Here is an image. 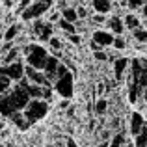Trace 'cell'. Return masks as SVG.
<instances>
[{
	"label": "cell",
	"instance_id": "33",
	"mask_svg": "<svg viewBox=\"0 0 147 147\" xmlns=\"http://www.w3.org/2000/svg\"><path fill=\"white\" fill-rule=\"evenodd\" d=\"M13 47H15L13 43H4V47H2V54H4V56H6V54L9 52V50L13 49Z\"/></svg>",
	"mask_w": 147,
	"mask_h": 147
},
{
	"label": "cell",
	"instance_id": "41",
	"mask_svg": "<svg viewBox=\"0 0 147 147\" xmlns=\"http://www.w3.org/2000/svg\"><path fill=\"white\" fill-rule=\"evenodd\" d=\"M0 129H4V121H2V119H0Z\"/></svg>",
	"mask_w": 147,
	"mask_h": 147
},
{
	"label": "cell",
	"instance_id": "16",
	"mask_svg": "<svg viewBox=\"0 0 147 147\" xmlns=\"http://www.w3.org/2000/svg\"><path fill=\"white\" fill-rule=\"evenodd\" d=\"M9 119L13 121V125H17L21 130H26L30 127V123H28V119L24 117V114L22 112H15L13 115H9Z\"/></svg>",
	"mask_w": 147,
	"mask_h": 147
},
{
	"label": "cell",
	"instance_id": "26",
	"mask_svg": "<svg viewBox=\"0 0 147 147\" xmlns=\"http://www.w3.org/2000/svg\"><path fill=\"white\" fill-rule=\"evenodd\" d=\"M106 110H108V100L106 99H99L97 102H95V112H97L99 115H102V114H106Z\"/></svg>",
	"mask_w": 147,
	"mask_h": 147
},
{
	"label": "cell",
	"instance_id": "3",
	"mask_svg": "<svg viewBox=\"0 0 147 147\" xmlns=\"http://www.w3.org/2000/svg\"><path fill=\"white\" fill-rule=\"evenodd\" d=\"M52 4H54V0H34V2L21 13L22 21L30 22V21H37V19H41L50 7H52Z\"/></svg>",
	"mask_w": 147,
	"mask_h": 147
},
{
	"label": "cell",
	"instance_id": "25",
	"mask_svg": "<svg viewBox=\"0 0 147 147\" xmlns=\"http://www.w3.org/2000/svg\"><path fill=\"white\" fill-rule=\"evenodd\" d=\"M147 4V0H127V7L130 11H136V9H142Z\"/></svg>",
	"mask_w": 147,
	"mask_h": 147
},
{
	"label": "cell",
	"instance_id": "18",
	"mask_svg": "<svg viewBox=\"0 0 147 147\" xmlns=\"http://www.w3.org/2000/svg\"><path fill=\"white\" fill-rule=\"evenodd\" d=\"M21 52H22V50L19 49V47H13L9 52L6 54V56H4V60H2L4 65H9V63H15V61H19L17 58H19V54H21Z\"/></svg>",
	"mask_w": 147,
	"mask_h": 147
},
{
	"label": "cell",
	"instance_id": "9",
	"mask_svg": "<svg viewBox=\"0 0 147 147\" xmlns=\"http://www.w3.org/2000/svg\"><path fill=\"white\" fill-rule=\"evenodd\" d=\"M147 125V119L144 117V115L140 114V112H132L130 114V119H129V132L132 138H136L138 134L142 132V129Z\"/></svg>",
	"mask_w": 147,
	"mask_h": 147
},
{
	"label": "cell",
	"instance_id": "6",
	"mask_svg": "<svg viewBox=\"0 0 147 147\" xmlns=\"http://www.w3.org/2000/svg\"><path fill=\"white\" fill-rule=\"evenodd\" d=\"M0 75L7 76L11 82H21V80L24 78V63L19 60V61H15V63L2 65V67H0Z\"/></svg>",
	"mask_w": 147,
	"mask_h": 147
},
{
	"label": "cell",
	"instance_id": "34",
	"mask_svg": "<svg viewBox=\"0 0 147 147\" xmlns=\"http://www.w3.org/2000/svg\"><path fill=\"white\" fill-rule=\"evenodd\" d=\"M60 108H61V110L69 108V99H61V100H60Z\"/></svg>",
	"mask_w": 147,
	"mask_h": 147
},
{
	"label": "cell",
	"instance_id": "11",
	"mask_svg": "<svg viewBox=\"0 0 147 147\" xmlns=\"http://www.w3.org/2000/svg\"><path fill=\"white\" fill-rule=\"evenodd\" d=\"M130 67V60L129 58H117V60H114V76L117 82H121L123 76H125L127 69Z\"/></svg>",
	"mask_w": 147,
	"mask_h": 147
},
{
	"label": "cell",
	"instance_id": "39",
	"mask_svg": "<svg viewBox=\"0 0 147 147\" xmlns=\"http://www.w3.org/2000/svg\"><path fill=\"white\" fill-rule=\"evenodd\" d=\"M142 63H144V65H145V67H147V58H145V60H142Z\"/></svg>",
	"mask_w": 147,
	"mask_h": 147
},
{
	"label": "cell",
	"instance_id": "7",
	"mask_svg": "<svg viewBox=\"0 0 147 147\" xmlns=\"http://www.w3.org/2000/svg\"><path fill=\"white\" fill-rule=\"evenodd\" d=\"M24 78L28 80L30 84H37V86H50V80L47 78L43 71H37V69L30 67V65H24Z\"/></svg>",
	"mask_w": 147,
	"mask_h": 147
},
{
	"label": "cell",
	"instance_id": "1",
	"mask_svg": "<svg viewBox=\"0 0 147 147\" xmlns=\"http://www.w3.org/2000/svg\"><path fill=\"white\" fill-rule=\"evenodd\" d=\"M22 54H24V60H26V65L37 69V71H43L45 69V63L49 60V50L43 47V45H37V43H28L24 45L22 49Z\"/></svg>",
	"mask_w": 147,
	"mask_h": 147
},
{
	"label": "cell",
	"instance_id": "28",
	"mask_svg": "<svg viewBox=\"0 0 147 147\" xmlns=\"http://www.w3.org/2000/svg\"><path fill=\"white\" fill-rule=\"evenodd\" d=\"M91 21L97 22V24H106L108 17H106V15H100V13H95V15H91Z\"/></svg>",
	"mask_w": 147,
	"mask_h": 147
},
{
	"label": "cell",
	"instance_id": "24",
	"mask_svg": "<svg viewBox=\"0 0 147 147\" xmlns=\"http://www.w3.org/2000/svg\"><path fill=\"white\" fill-rule=\"evenodd\" d=\"M9 90H11V80L7 78V76L0 75V95L7 93V91H9Z\"/></svg>",
	"mask_w": 147,
	"mask_h": 147
},
{
	"label": "cell",
	"instance_id": "5",
	"mask_svg": "<svg viewBox=\"0 0 147 147\" xmlns=\"http://www.w3.org/2000/svg\"><path fill=\"white\" fill-rule=\"evenodd\" d=\"M32 32L41 43H49L54 37V24L49 22V21H45V19H37L32 24Z\"/></svg>",
	"mask_w": 147,
	"mask_h": 147
},
{
	"label": "cell",
	"instance_id": "32",
	"mask_svg": "<svg viewBox=\"0 0 147 147\" xmlns=\"http://www.w3.org/2000/svg\"><path fill=\"white\" fill-rule=\"evenodd\" d=\"M75 9H76V15H78V21H80V19H86V17H88V9H86V7L76 6Z\"/></svg>",
	"mask_w": 147,
	"mask_h": 147
},
{
	"label": "cell",
	"instance_id": "27",
	"mask_svg": "<svg viewBox=\"0 0 147 147\" xmlns=\"http://www.w3.org/2000/svg\"><path fill=\"white\" fill-rule=\"evenodd\" d=\"M114 49H117V50H123V49H127V41L123 39L121 36H115V39H114V45H112Z\"/></svg>",
	"mask_w": 147,
	"mask_h": 147
},
{
	"label": "cell",
	"instance_id": "22",
	"mask_svg": "<svg viewBox=\"0 0 147 147\" xmlns=\"http://www.w3.org/2000/svg\"><path fill=\"white\" fill-rule=\"evenodd\" d=\"M58 28H60L61 32H65L67 36H69V34H76V26L73 24V22L63 21V19H60V22H58Z\"/></svg>",
	"mask_w": 147,
	"mask_h": 147
},
{
	"label": "cell",
	"instance_id": "43",
	"mask_svg": "<svg viewBox=\"0 0 147 147\" xmlns=\"http://www.w3.org/2000/svg\"><path fill=\"white\" fill-rule=\"evenodd\" d=\"M145 30H147V24H145Z\"/></svg>",
	"mask_w": 147,
	"mask_h": 147
},
{
	"label": "cell",
	"instance_id": "14",
	"mask_svg": "<svg viewBox=\"0 0 147 147\" xmlns=\"http://www.w3.org/2000/svg\"><path fill=\"white\" fill-rule=\"evenodd\" d=\"M123 22H125V28L130 30V32L142 26V22H140V19H138V15H134L132 11H129V13L123 17Z\"/></svg>",
	"mask_w": 147,
	"mask_h": 147
},
{
	"label": "cell",
	"instance_id": "17",
	"mask_svg": "<svg viewBox=\"0 0 147 147\" xmlns=\"http://www.w3.org/2000/svg\"><path fill=\"white\" fill-rule=\"evenodd\" d=\"M60 13H61V19H63V21L73 22V24H76V22H78V15H76V9H75V7H63Z\"/></svg>",
	"mask_w": 147,
	"mask_h": 147
},
{
	"label": "cell",
	"instance_id": "20",
	"mask_svg": "<svg viewBox=\"0 0 147 147\" xmlns=\"http://www.w3.org/2000/svg\"><path fill=\"white\" fill-rule=\"evenodd\" d=\"M110 147H127V138L121 130L114 134V138H112V142H110Z\"/></svg>",
	"mask_w": 147,
	"mask_h": 147
},
{
	"label": "cell",
	"instance_id": "38",
	"mask_svg": "<svg viewBox=\"0 0 147 147\" xmlns=\"http://www.w3.org/2000/svg\"><path fill=\"white\" fill-rule=\"evenodd\" d=\"M99 147H110V144H108V142H102V144H100Z\"/></svg>",
	"mask_w": 147,
	"mask_h": 147
},
{
	"label": "cell",
	"instance_id": "19",
	"mask_svg": "<svg viewBox=\"0 0 147 147\" xmlns=\"http://www.w3.org/2000/svg\"><path fill=\"white\" fill-rule=\"evenodd\" d=\"M47 45H49V49H50V50L54 52L52 56H56V58H61V41L58 39L56 36H54L52 39H50L49 43H47Z\"/></svg>",
	"mask_w": 147,
	"mask_h": 147
},
{
	"label": "cell",
	"instance_id": "2",
	"mask_svg": "<svg viewBox=\"0 0 147 147\" xmlns=\"http://www.w3.org/2000/svg\"><path fill=\"white\" fill-rule=\"evenodd\" d=\"M49 112V100L45 99H30L28 106L24 108V117L28 119V123L32 125V123L39 121V119H43L45 115H47Z\"/></svg>",
	"mask_w": 147,
	"mask_h": 147
},
{
	"label": "cell",
	"instance_id": "15",
	"mask_svg": "<svg viewBox=\"0 0 147 147\" xmlns=\"http://www.w3.org/2000/svg\"><path fill=\"white\" fill-rule=\"evenodd\" d=\"M19 34H21V24H19V22H13V24L4 32V41H6V43H13V39Z\"/></svg>",
	"mask_w": 147,
	"mask_h": 147
},
{
	"label": "cell",
	"instance_id": "37",
	"mask_svg": "<svg viewBox=\"0 0 147 147\" xmlns=\"http://www.w3.org/2000/svg\"><path fill=\"white\" fill-rule=\"evenodd\" d=\"M142 99H144L145 102H147V86H145V90H144V95H142Z\"/></svg>",
	"mask_w": 147,
	"mask_h": 147
},
{
	"label": "cell",
	"instance_id": "30",
	"mask_svg": "<svg viewBox=\"0 0 147 147\" xmlns=\"http://www.w3.org/2000/svg\"><path fill=\"white\" fill-rule=\"evenodd\" d=\"M93 58L97 61H106L108 60V54H106V50H97V52H93Z\"/></svg>",
	"mask_w": 147,
	"mask_h": 147
},
{
	"label": "cell",
	"instance_id": "10",
	"mask_svg": "<svg viewBox=\"0 0 147 147\" xmlns=\"http://www.w3.org/2000/svg\"><path fill=\"white\" fill-rule=\"evenodd\" d=\"M106 30H110L114 36H121V34L127 30L121 15H110L108 21H106Z\"/></svg>",
	"mask_w": 147,
	"mask_h": 147
},
{
	"label": "cell",
	"instance_id": "29",
	"mask_svg": "<svg viewBox=\"0 0 147 147\" xmlns=\"http://www.w3.org/2000/svg\"><path fill=\"white\" fill-rule=\"evenodd\" d=\"M32 2H34V0H21V2H19V6L15 7V11H17V13H22V11H24Z\"/></svg>",
	"mask_w": 147,
	"mask_h": 147
},
{
	"label": "cell",
	"instance_id": "21",
	"mask_svg": "<svg viewBox=\"0 0 147 147\" xmlns=\"http://www.w3.org/2000/svg\"><path fill=\"white\" fill-rule=\"evenodd\" d=\"M132 144H134V147H147V125L142 129V132L134 138Z\"/></svg>",
	"mask_w": 147,
	"mask_h": 147
},
{
	"label": "cell",
	"instance_id": "23",
	"mask_svg": "<svg viewBox=\"0 0 147 147\" xmlns=\"http://www.w3.org/2000/svg\"><path fill=\"white\" fill-rule=\"evenodd\" d=\"M132 37H134L136 41H140V43H147V30L144 28V26L132 30Z\"/></svg>",
	"mask_w": 147,
	"mask_h": 147
},
{
	"label": "cell",
	"instance_id": "12",
	"mask_svg": "<svg viewBox=\"0 0 147 147\" xmlns=\"http://www.w3.org/2000/svg\"><path fill=\"white\" fill-rule=\"evenodd\" d=\"M60 63H61L60 58L52 56V54L49 56L47 63H45V69H43V73L47 75L49 80H56V73H58V67H60Z\"/></svg>",
	"mask_w": 147,
	"mask_h": 147
},
{
	"label": "cell",
	"instance_id": "35",
	"mask_svg": "<svg viewBox=\"0 0 147 147\" xmlns=\"http://www.w3.org/2000/svg\"><path fill=\"white\" fill-rule=\"evenodd\" d=\"M65 147H78V145H76V142L73 140V138H67V142H65Z\"/></svg>",
	"mask_w": 147,
	"mask_h": 147
},
{
	"label": "cell",
	"instance_id": "31",
	"mask_svg": "<svg viewBox=\"0 0 147 147\" xmlns=\"http://www.w3.org/2000/svg\"><path fill=\"white\" fill-rule=\"evenodd\" d=\"M67 39L71 41L73 45H80V43H82V37H80L78 34H69V36H67Z\"/></svg>",
	"mask_w": 147,
	"mask_h": 147
},
{
	"label": "cell",
	"instance_id": "8",
	"mask_svg": "<svg viewBox=\"0 0 147 147\" xmlns=\"http://www.w3.org/2000/svg\"><path fill=\"white\" fill-rule=\"evenodd\" d=\"M91 39H93L97 45H100V47L106 50V47H112V45H114L115 36L110 32V30H106V28H99V30H95V32H93Z\"/></svg>",
	"mask_w": 147,
	"mask_h": 147
},
{
	"label": "cell",
	"instance_id": "40",
	"mask_svg": "<svg viewBox=\"0 0 147 147\" xmlns=\"http://www.w3.org/2000/svg\"><path fill=\"white\" fill-rule=\"evenodd\" d=\"M127 147H134V144H132V142H129V144H127Z\"/></svg>",
	"mask_w": 147,
	"mask_h": 147
},
{
	"label": "cell",
	"instance_id": "4",
	"mask_svg": "<svg viewBox=\"0 0 147 147\" xmlns=\"http://www.w3.org/2000/svg\"><path fill=\"white\" fill-rule=\"evenodd\" d=\"M52 88L61 99H71L73 91H75V73L67 71L65 75H61L60 78H56V82H54Z\"/></svg>",
	"mask_w": 147,
	"mask_h": 147
},
{
	"label": "cell",
	"instance_id": "42",
	"mask_svg": "<svg viewBox=\"0 0 147 147\" xmlns=\"http://www.w3.org/2000/svg\"><path fill=\"white\" fill-rule=\"evenodd\" d=\"M2 39H4V36H2V32H0V43H2Z\"/></svg>",
	"mask_w": 147,
	"mask_h": 147
},
{
	"label": "cell",
	"instance_id": "13",
	"mask_svg": "<svg viewBox=\"0 0 147 147\" xmlns=\"http://www.w3.org/2000/svg\"><path fill=\"white\" fill-rule=\"evenodd\" d=\"M91 9L95 13L108 15L112 11V0H91Z\"/></svg>",
	"mask_w": 147,
	"mask_h": 147
},
{
	"label": "cell",
	"instance_id": "36",
	"mask_svg": "<svg viewBox=\"0 0 147 147\" xmlns=\"http://www.w3.org/2000/svg\"><path fill=\"white\" fill-rule=\"evenodd\" d=\"M142 13H144V17L147 19V4H145V6H144V7H142Z\"/></svg>",
	"mask_w": 147,
	"mask_h": 147
}]
</instances>
